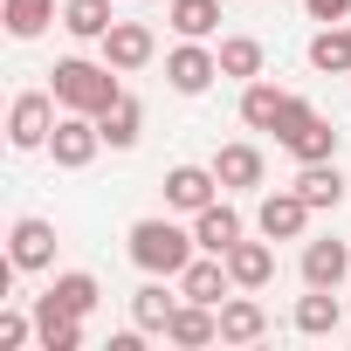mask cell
Masks as SVG:
<instances>
[{
	"mask_svg": "<svg viewBox=\"0 0 351 351\" xmlns=\"http://www.w3.org/2000/svg\"><path fill=\"white\" fill-rule=\"evenodd\" d=\"M317 21H351V0H303Z\"/></svg>",
	"mask_w": 351,
	"mask_h": 351,
	"instance_id": "4dcf8cb0",
	"label": "cell"
},
{
	"mask_svg": "<svg viewBox=\"0 0 351 351\" xmlns=\"http://www.w3.org/2000/svg\"><path fill=\"white\" fill-rule=\"evenodd\" d=\"M62 28L83 35V42H104V35H110V0H69V8H62Z\"/></svg>",
	"mask_w": 351,
	"mask_h": 351,
	"instance_id": "d4e9b609",
	"label": "cell"
},
{
	"mask_svg": "<svg viewBox=\"0 0 351 351\" xmlns=\"http://www.w3.org/2000/svg\"><path fill=\"white\" fill-rule=\"evenodd\" d=\"M228 276H234V289H262V282L276 276L269 241H234V248H228Z\"/></svg>",
	"mask_w": 351,
	"mask_h": 351,
	"instance_id": "9a60e30c",
	"label": "cell"
},
{
	"mask_svg": "<svg viewBox=\"0 0 351 351\" xmlns=\"http://www.w3.org/2000/svg\"><path fill=\"white\" fill-rule=\"evenodd\" d=\"M49 303L69 310V317H90V310H97V276H83V269L56 276V282H49Z\"/></svg>",
	"mask_w": 351,
	"mask_h": 351,
	"instance_id": "7402d4cb",
	"label": "cell"
},
{
	"mask_svg": "<svg viewBox=\"0 0 351 351\" xmlns=\"http://www.w3.org/2000/svg\"><path fill=\"white\" fill-rule=\"evenodd\" d=\"M49 131H56V97H42V90L14 97V110H8V145H14V152H35V145H49Z\"/></svg>",
	"mask_w": 351,
	"mask_h": 351,
	"instance_id": "5b68a950",
	"label": "cell"
},
{
	"mask_svg": "<svg viewBox=\"0 0 351 351\" xmlns=\"http://www.w3.org/2000/svg\"><path fill=\"white\" fill-rule=\"evenodd\" d=\"M35 330H42V351H76V344H83V317L56 310L49 296L35 303Z\"/></svg>",
	"mask_w": 351,
	"mask_h": 351,
	"instance_id": "e0dca14e",
	"label": "cell"
},
{
	"mask_svg": "<svg viewBox=\"0 0 351 351\" xmlns=\"http://www.w3.org/2000/svg\"><path fill=\"white\" fill-rule=\"evenodd\" d=\"M262 330H269V317H262L255 296H228L221 303V344H255Z\"/></svg>",
	"mask_w": 351,
	"mask_h": 351,
	"instance_id": "2e32d148",
	"label": "cell"
},
{
	"mask_svg": "<svg viewBox=\"0 0 351 351\" xmlns=\"http://www.w3.org/2000/svg\"><path fill=\"white\" fill-rule=\"evenodd\" d=\"M303 221H310V200H303L296 186L262 200V234H269V241H296V234H303Z\"/></svg>",
	"mask_w": 351,
	"mask_h": 351,
	"instance_id": "8fae6325",
	"label": "cell"
},
{
	"mask_svg": "<svg viewBox=\"0 0 351 351\" xmlns=\"http://www.w3.org/2000/svg\"><path fill=\"white\" fill-rule=\"evenodd\" d=\"M296 330H310V337L337 330V296H330V289H310V296L296 303Z\"/></svg>",
	"mask_w": 351,
	"mask_h": 351,
	"instance_id": "83f0119b",
	"label": "cell"
},
{
	"mask_svg": "<svg viewBox=\"0 0 351 351\" xmlns=\"http://www.w3.org/2000/svg\"><path fill=\"white\" fill-rule=\"evenodd\" d=\"M172 28H180L186 42H207L214 28H221V0H172V14H165Z\"/></svg>",
	"mask_w": 351,
	"mask_h": 351,
	"instance_id": "ffe728a7",
	"label": "cell"
},
{
	"mask_svg": "<svg viewBox=\"0 0 351 351\" xmlns=\"http://www.w3.org/2000/svg\"><path fill=\"white\" fill-rule=\"evenodd\" d=\"M214 76H221V56H214V49H200V42H180V49L165 56V83L180 90V97H200Z\"/></svg>",
	"mask_w": 351,
	"mask_h": 351,
	"instance_id": "8992f818",
	"label": "cell"
},
{
	"mask_svg": "<svg viewBox=\"0 0 351 351\" xmlns=\"http://www.w3.org/2000/svg\"><path fill=\"white\" fill-rule=\"evenodd\" d=\"M193 234L186 228H172V221H138L131 228V262L145 269V276H180L186 262H193Z\"/></svg>",
	"mask_w": 351,
	"mask_h": 351,
	"instance_id": "7a4b0ae2",
	"label": "cell"
},
{
	"mask_svg": "<svg viewBox=\"0 0 351 351\" xmlns=\"http://www.w3.org/2000/svg\"><path fill=\"white\" fill-rule=\"evenodd\" d=\"M276 138H282V152H296L303 165H310V158H337V131H330V124H324L303 97H289V104H282Z\"/></svg>",
	"mask_w": 351,
	"mask_h": 351,
	"instance_id": "3957f363",
	"label": "cell"
},
{
	"mask_svg": "<svg viewBox=\"0 0 351 351\" xmlns=\"http://www.w3.org/2000/svg\"><path fill=\"white\" fill-rule=\"evenodd\" d=\"M97 124H104V145H110V152H124V145H138V124H145V110H138V97H117V104H110Z\"/></svg>",
	"mask_w": 351,
	"mask_h": 351,
	"instance_id": "cb8c5ba5",
	"label": "cell"
},
{
	"mask_svg": "<svg viewBox=\"0 0 351 351\" xmlns=\"http://www.w3.org/2000/svg\"><path fill=\"white\" fill-rule=\"evenodd\" d=\"M14 344H28V317H21V310L0 317V351H14Z\"/></svg>",
	"mask_w": 351,
	"mask_h": 351,
	"instance_id": "f546056e",
	"label": "cell"
},
{
	"mask_svg": "<svg viewBox=\"0 0 351 351\" xmlns=\"http://www.w3.org/2000/svg\"><path fill=\"white\" fill-rule=\"evenodd\" d=\"M296 193H303L310 207H337V200H344V180H337L330 158H310V165L296 172Z\"/></svg>",
	"mask_w": 351,
	"mask_h": 351,
	"instance_id": "d6986e66",
	"label": "cell"
},
{
	"mask_svg": "<svg viewBox=\"0 0 351 351\" xmlns=\"http://www.w3.org/2000/svg\"><path fill=\"white\" fill-rule=\"evenodd\" d=\"M214 180H221V186H262V152H255V145H221Z\"/></svg>",
	"mask_w": 351,
	"mask_h": 351,
	"instance_id": "ac0fdd59",
	"label": "cell"
},
{
	"mask_svg": "<svg viewBox=\"0 0 351 351\" xmlns=\"http://www.w3.org/2000/svg\"><path fill=\"white\" fill-rule=\"evenodd\" d=\"M152 49H158V42H152L145 21H110V35H104V62H110V69H145Z\"/></svg>",
	"mask_w": 351,
	"mask_h": 351,
	"instance_id": "ba28073f",
	"label": "cell"
},
{
	"mask_svg": "<svg viewBox=\"0 0 351 351\" xmlns=\"http://www.w3.org/2000/svg\"><path fill=\"white\" fill-rule=\"evenodd\" d=\"M193 241H200L207 255H228V248L241 241V214H234V207H221V200H214V207H200V214H193Z\"/></svg>",
	"mask_w": 351,
	"mask_h": 351,
	"instance_id": "7c38bea8",
	"label": "cell"
},
{
	"mask_svg": "<svg viewBox=\"0 0 351 351\" xmlns=\"http://www.w3.org/2000/svg\"><path fill=\"white\" fill-rule=\"evenodd\" d=\"M214 337H221V310L214 303H193V296L172 310V324H165V344H186V351L193 344H214Z\"/></svg>",
	"mask_w": 351,
	"mask_h": 351,
	"instance_id": "9c48e42d",
	"label": "cell"
},
{
	"mask_svg": "<svg viewBox=\"0 0 351 351\" xmlns=\"http://www.w3.org/2000/svg\"><path fill=\"white\" fill-rule=\"evenodd\" d=\"M214 165H172L165 172V200L180 207V214H200V207H214Z\"/></svg>",
	"mask_w": 351,
	"mask_h": 351,
	"instance_id": "52a82bcc",
	"label": "cell"
},
{
	"mask_svg": "<svg viewBox=\"0 0 351 351\" xmlns=\"http://www.w3.org/2000/svg\"><path fill=\"white\" fill-rule=\"evenodd\" d=\"M310 62H317V69H330V76H337V69H351V28H337V21H330V28L310 42Z\"/></svg>",
	"mask_w": 351,
	"mask_h": 351,
	"instance_id": "f1b7e54d",
	"label": "cell"
},
{
	"mask_svg": "<svg viewBox=\"0 0 351 351\" xmlns=\"http://www.w3.org/2000/svg\"><path fill=\"white\" fill-rule=\"evenodd\" d=\"M8 262H14V269H49V262H56V228H49V221H14Z\"/></svg>",
	"mask_w": 351,
	"mask_h": 351,
	"instance_id": "4fadbf2b",
	"label": "cell"
},
{
	"mask_svg": "<svg viewBox=\"0 0 351 351\" xmlns=\"http://www.w3.org/2000/svg\"><path fill=\"white\" fill-rule=\"evenodd\" d=\"M49 21H56V0H8V35L14 42H35Z\"/></svg>",
	"mask_w": 351,
	"mask_h": 351,
	"instance_id": "4316f807",
	"label": "cell"
},
{
	"mask_svg": "<svg viewBox=\"0 0 351 351\" xmlns=\"http://www.w3.org/2000/svg\"><path fill=\"white\" fill-rule=\"evenodd\" d=\"M172 310H180V296H165V282H145V289L131 296L138 330H165V324H172Z\"/></svg>",
	"mask_w": 351,
	"mask_h": 351,
	"instance_id": "484cf974",
	"label": "cell"
},
{
	"mask_svg": "<svg viewBox=\"0 0 351 351\" xmlns=\"http://www.w3.org/2000/svg\"><path fill=\"white\" fill-rule=\"evenodd\" d=\"M97 145H104V124L97 117H83V110H62L56 117V131H49V152H56V165H90L97 158Z\"/></svg>",
	"mask_w": 351,
	"mask_h": 351,
	"instance_id": "277c9868",
	"label": "cell"
},
{
	"mask_svg": "<svg viewBox=\"0 0 351 351\" xmlns=\"http://www.w3.org/2000/svg\"><path fill=\"white\" fill-rule=\"evenodd\" d=\"M214 56H221V76H241V83L262 76V42H255V35H228Z\"/></svg>",
	"mask_w": 351,
	"mask_h": 351,
	"instance_id": "603a6c76",
	"label": "cell"
},
{
	"mask_svg": "<svg viewBox=\"0 0 351 351\" xmlns=\"http://www.w3.org/2000/svg\"><path fill=\"white\" fill-rule=\"evenodd\" d=\"M282 104H289V90H276V83H248V90H241V124H255V131H276Z\"/></svg>",
	"mask_w": 351,
	"mask_h": 351,
	"instance_id": "44dd1931",
	"label": "cell"
},
{
	"mask_svg": "<svg viewBox=\"0 0 351 351\" xmlns=\"http://www.w3.org/2000/svg\"><path fill=\"white\" fill-rule=\"evenodd\" d=\"M228 255H200V262H186L180 269V296H193V303H214L221 310V296H228Z\"/></svg>",
	"mask_w": 351,
	"mask_h": 351,
	"instance_id": "30bf717a",
	"label": "cell"
},
{
	"mask_svg": "<svg viewBox=\"0 0 351 351\" xmlns=\"http://www.w3.org/2000/svg\"><path fill=\"white\" fill-rule=\"evenodd\" d=\"M49 76H56V104H62V110H83V117H104V110L124 97V90H117V76H110V62L97 69V62L69 56V62H56Z\"/></svg>",
	"mask_w": 351,
	"mask_h": 351,
	"instance_id": "6da1fadb",
	"label": "cell"
},
{
	"mask_svg": "<svg viewBox=\"0 0 351 351\" xmlns=\"http://www.w3.org/2000/svg\"><path fill=\"white\" fill-rule=\"evenodd\" d=\"M344 269H351V248H344V241H310V248H303V282H310V289H337Z\"/></svg>",
	"mask_w": 351,
	"mask_h": 351,
	"instance_id": "5bb4252c",
	"label": "cell"
}]
</instances>
